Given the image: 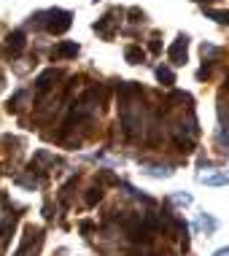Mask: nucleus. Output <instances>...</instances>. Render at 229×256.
<instances>
[{
	"label": "nucleus",
	"instance_id": "nucleus-7",
	"mask_svg": "<svg viewBox=\"0 0 229 256\" xmlns=\"http://www.w3.org/2000/svg\"><path fill=\"white\" fill-rule=\"evenodd\" d=\"M124 57H127V62H132V65H138V62H143V49H138V46H127Z\"/></svg>",
	"mask_w": 229,
	"mask_h": 256
},
{
	"label": "nucleus",
	"instance_id": "nucleus-1",
	"mask_svg": "<svg viewBox=\"0 0 229 256\" xmlns=\"http://www.w3.org/2000/svg\"><path fill=\"white\" fill-rule=\"evenodd\" d=\"M48 22H46V30L48 32H54V36H60V32H65L68 27H70V14L68 11H60V8H54V11H48Z\"/></svg>",
	"mask_w": 229,
	"mask_h": 256
},
{
	"label": "nucleus",
	"instance_id": "nucleus-6",
	"mask_svg": "<svg viewBox=\"0 0 229 256\" xmlns=\"http://www.w3.org/2000/svg\"><path fill=\"white\" fill-rule=\"evenodd\" d=\"M200 181L208 184V186H229L226 176H200Z\"/></svg>",
	"mask_w": 229,
	"mask_h": 256
},
{
	"label": "nucleus",
	"instance_id": "nucleus-13",
	"mask_svg": "<svg viewBox=\"0 0 229 256\" xmlns=\"http://www.w3.org/2000/svg\"><path fill=\"white\" fill-rule=\"evenodd\" d=\"M200 3H202V0H200Z\"/></svg>",
	"mask_w": 229,
	"mask_h": 256
},
{
	"label": "nucleus",
	"instance_id": "nucleus-9",
	"mask_svg": "<svg viewBox=\"0 0 229 256\" xmlns=\"http://www.w3.org/2000/svg\"><path fill=\"white\" fill-rule=\"evenodd\" d=\"M100 197H102V189H100V186H94V189H89V194H86V205H94V202H100Z\"/></svg>",
	"mask_w": 229,
	"mask_h": 256
},
{
	"label": "nucleus",
	"instance_id": "nucleus-5",
	"mask_svg": "<svg viewBox=\"0 0 229 256\" xmlns=\"http://www.w3.org/2000/svg\"><path fill=\"white\" fill-rule=\"evenodd\" d=\"M6 40H8V49H14V52H22L24 49V32H19V30L11 32Z\"/></svg>",
	"mask_w": 229,
	"mask_h": 256
},
{
	"label": "nucleus",
	"instance_id": "nucleus-10",
	"mask_svg": "<svg viewBox=\"0 0 229 256\" xmlns=\"http://www.w3.org/2000/svg\"><path fill=\"white\" fill-rule=\"evenodd\" d=\"M208 16L216 19V22H221V24H229V11H208Z\"/></svg>",
	"mask_w": 229,
	"mask_h": 256
},
{
	"label": "nucleus",
	"instance_id": "nucleus-8",
	"mask_svg": "<svg viewBox=\"0 0 229 256\" xmlns=\"http://www.w3.org/2000/svg\"><path fill=\"white\" fill-rule=\"evenodd\" d=\"M156 78L164 81V84H176V76H172V70H168V68H159V70H156Z\"/></svg>",
	"mask_w": 229,
	"mask_h": 256
},
{
	"label": "nucleus",
	"instance_id": "nucleus-3",
	"mask_svg": "<svg viewBox=\"0 0 229 256\" xmlns=\"http://www.w3.org/2000/svg\"><path fill=\"white\" fill-rule=\"evenodd\" d=\"M78 54V44H60L54 49V57H76Z\"/></svg>",
	"mask_w": 229,
	"mask_h": 256
},
{
	"label": "nucleus",
	"instance_id": "nucleus-4",
	"mask_svg": "<svg viewBox=\"0 0 229 256\" xmlns=\"http://www.w3.org/2000/svg\"><path fill=\"white\" fill-rule=\"evenodd\" d=\"M57 76H60L57 70H46V73H40V76H38V81H36V86L40 89V92H44V89L52 86V81L57 78Z\"/></svg>",
	"mask_w": 229,
	"mask_h": 256
},
{
	"label": "nucleus",
	"instance_id": "nucleus-12",
	"mask_svg": "<svg viewBox=\"0 0 229 256\" xmlns=\"http://www.w3.org/2000/svg\"><path fill=\"white\" fill-rule=\"evenodd\" d=\"M213 256H229V246H226V248H218V251L213 254Z\"/></svg>",
	"mask_w": 229,
	"mask_h": 256
},
{
	"label": "nucleus",
	"instance_id": "nucleus-11",
	"mask_svg": "<svg viewBox=\"0 0 229 256\" xmlns=\"http://www.w3.org/2000/svg\"><path fill=\"white\" fill-rule=\"evenodd\" d=\"M172 200H176V202H181V205H189L192 202V194H176Z\"/></svg>",
	"mask_w": 229,
	"mask_h": 256
},
{
	"label": "nucleus",
	"instance_id": "nucleus-2",
	"mask_svg": "<svg viewBox=\"0 0 229 256\" xmlns=\"http://www.w3.org/2000/svg\"><path fill=\"white\" fill-rule=\"evenodd\" d=\"M170 62L172 65H184L186 62V36H178V40L170 46Z\"/></svg>",
	"mask_w": 229,
	"mask_h": 256
}]
</instances>
